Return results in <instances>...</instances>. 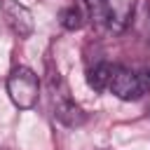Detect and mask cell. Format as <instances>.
I'll return each instance as SVG.
<instances>
[{
    "mask_svg": "<svg viewBox=\"0 0 150 150\" xmlns=\"http://www.w3.org/2000/svg\"><path fill=\"white\" fill-rule=\"evenodd\" d=\"M47 89H49V96H52V112H54V117L61 124H66V127H82L87 122V115L70 98L68 87H66V82L61 80L59 73H49Z\"/></svg>",
    "mask_w": 150,
    "mask_h": 150,
    "instance_id": "1",
    "label": "cell"
},
{
    "mask_svg": "<svg viewBox=\"0 0 150 150\" xmlns=\"http://www.w3.org/2000/svg\"><path fill=\"white\" fill-rule=\"evenodd\" d=\"M7 94H9V98L14 101L16 108H21V110L33 108L38 103V94H40L38 75L26 66L14 68L7 77Z\"/></svg>",
    "mask_w": 150,
    "mask_h": 150,
    "instance_id": "2",
    "label": "cell"
},
{
    "mask_svg": "<svg viewBox=\"0 0 150 150\" xmlns=\"http://www.w3.org/2000/svg\"><path fill=\"white\" fill-rule=\"evenodd\" d=\"M150 87V73H131L127 68L115 66L108 89L122 101H138Z\"/></svg>",
    "mask_w": 150,
    "mask_h": 150,
    "instance_id": "3",
    "label": "cell"
},
{
    "mask_svg": "<svg viewBox=\"0 0 150 150\" xmlns=\"http://www.w3.org/2000/svg\"><path fill=\"white\" fill-rule=\"evenodd\" d=\"M2 16H5L7 26L12 28V33H16L19 38H28L33 33V14L21 2L2 0Z\"/></svg>",
    "mask_w": 150,
    "mask_h": 150,
    "instance_id": "4",
    "label": "cell"
},
{
    "mask_svg": "<svg viewBox=\"0 0 150 150\" xmlns=\"http://www.w3.org/2000/svg\"><path fill=\"white\" fill-rule=\"evenodd\" d=\"M87 2V9H89V19L96 28H112V9H110V2L108 0H84Z\"/></svg>",
    "mask_w": 150,
    "mask_h": 150,
    "instance_id": "5",
    "label": "cell"
},
{
    "mask_svg": "<svg viewBox=\"0 0 150 150\" xmlns=\"http://www.w3.org/2000/svg\"><path fill=\"white\" fill-rule=\"evenodd\" d=\"M112 70H115V66H110V63H98L96 68L89 70V75H87V84H89L94 91H105L108 84H110Z\"/></svg>",
    "mask_w": 150,
    "mask_h": 150,
    "instance_id": "6",
    "label": "cell"
},
{
    "mask_svg": "<svg viewBox=\"0 0 150 150\" xmlns=\"http://www.w3.org/2000/svg\"><path fill=\"white\" fill-rule=\"evenodd\" d=\"M82 12L75 7V5H70V7H66L63 12H61V26L63 28H68V30H77V28H82Z\"/></svg>",
    "mask_w": 150,
    "mask_h": 150,
    "instance_id": "7",
    "label": "cell"
}]
</instances>
